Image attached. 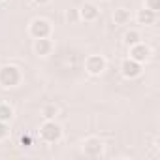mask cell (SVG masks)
<instances>
[{
	"mask_svg": "<svg viewBox=\"0 0 160 160\" xmlns=\"http://www.w3.org/2000/svg\"><path fill=\"white\" fill-rule=\"evenodd\" d=\"M40 138L45 143H57L62 138V126L57 122V119L43 121V124L40 126Z\"/></svg>",
	"mask_w": 160,
	"mask_h": 160,
	"instance_id": "cell-2",
	"label": "cell"
},
{
	"mask_svg": "<svg viewBox=\"0 0 160 160\" xmlns=\"http://www.w3.org/2000/svg\"><path fill=\"white\" fill-rule=\"evenodd\" d=\"M156 19H158V13L149 10V8H145V6L141 10H138V13H136V21L139 25H143V27H152L156 23Z\"/></svg>",
	"mask_w": 160,
	"mask_h": 160,
	"instance_id": "cell-9",
	"label": "cell"
},
{
	"mask_svg": "<svg viewBox=\"0 0 160 160\" xmlns=\"http://www.w3.org/2000/svg\"><path fill=\"white\" fill-rule=\"evenodd\" d=\"M130 19H132V13H130L128 8H117V10L113 12V21H115V25H119V27L128 25Z\"/></svg>",
	"mask_w": 160,
	"mask_h": 160,
	"instance_id": "cell-11",
	"label": "cell"
},
{
	"mask_svg": "<svg viewBox=\"0 0 160 160\" xmlns=\"http://www.w3.org/2000/svg\"><path fill=\"white\" fill-rule=\"evenodd\" d=\"M145 8L152 10V12H160V0H145Z\"/></svg>",
	"mask_w": 160,
	"mask_h": 160,
	"instance_id": "cell-15",
	"label": "cell"
},
{
	"mask_svg": "<svg viewBox=\"0 0 160 160\" xmlns=\"http://www.w3.org/2000/svg\"><path fill=\"white\" fill-rule=\"evenodd\" d=\"M141 72H143V64L132 60L130 57L121 62V73H122L124 79H136V77L141 75Z\"/></svg>",
	"mask_w": 160,
	"mask_h": 160,
	"instance_id": "cell-7",
	"label": "cell"
},
{
	"mask_svg": "<svg viewBox=\"0 0 160 160\" xmlns=\"http://www.w3.org/2000/svg\"><path fill=\"white\" fill-rule=\"evenodd\" d=\"M128 55H130V58H132V60L145 64V62L151 58L152 51H151V47H149L147 43L139 42V43H134V45H130V47H128Z\"/></svg>",
	"mask_w": 160,
	"mask_h": 160,
	"instance_id": "cell-6",
	"label": "cell"
},
{
	"mask_svg": "<svg viewBox=\"0 0 160 160\" xmlns=\"http://www.w3.org/2000/svg\"><path fill=\"white\" fill-rule=\"evenodd\" d=\"M51 32H53V27H51V23H49L47 19H43V17H36V19H32L30 25H28V34H30L34 40H38V38H51Z\"/></svg>",
	"mask_w": 160,
	"mask_h": 160,
	"instance_id": "cell-3",
	"label": "cell"
},
{
	"mask_svg": "<svg viewBox=\"0 0 160 160\" xmlns=\"http://www.w3.org/2000/svg\"><path fill=\"white\" fill-rule=\"evenodd\" d=\"M13 119V108L6 102H0V121L2 122H10Z\"/></svg>",
	"mask_w": 160,
	"mask_h": 160,
	"instance_id": "cell-13",
	"label": "cell"
},
{
	"mask_svg": "<svg viewBox=\"0 0 160 160\" xmlns=\"http://www.w3.org/2000/svg\"><path fill=\"white\" fill-rule=\"evenodd\" d=\"M81 151H83V154L89 156V158H98V156L104 154V141H102L100 138L91 136V138H87V139L83 141Z\"/></svg>",
	"mask_w": 160,
	"mask_h": 160,
	"instance_id": "cell-5",
	"label": "cell"
},
{
	"mask_svg": "<svg viewBox=\"0 0 160 160\" xmlns=\"http://www.w3.org/2000/svg\"><path fill=\"white\" fill-rule=\"evenodd\" d=\"M100 2H102V0H100Z\"/></svg>",
	"mask_w": 160,
	"mask_h": 160,
	"instance_id": "cell-21",
	"label": "cell"
},
{
	"mask_svg": "<svg viewBox=\"0 0 160 160\" xmlns=\"http://www.w3.org/2000/svg\"><path fill=\"white\" fill-rule=\"evenodd\" d=\"M66 17H68V21H70V23H77V21H81V19H79V10H70V12L66 13Z\"/></svg>",
	"mask_w": 160,
	"mask_h": 160,
	"instance_id": "cell-16",
	"label": "cell"
},
{
	"mask_svg": "<svg viewBox=\"0 0 160 160\" xmlns=\"http://www.w3.org/2000/svg\"><path fill=\"white\" fill-rule=\"evenodd\" d=\"M98 15H100V10H98V6L92 4V2H85L81 8H79V19L85 21V23H92V21H96Z\"/></svg>",
	"mask_w": 160,
	"mask_h": 160,
	"instance_id": "cell-8",
	"label": "cell"
},
{
	"mask_svg": "<svg viewBox=\"0 0 160 160\" xmlns=\"http://www.w3.org/2000/svg\"><path fill=\"white\" fill-rule=\"evenodd\" d=\"M58 106L57 104H43L42 106V117H43V121H53V119H57L58 117Z\"/></svg>",
	"mask_w": 160,
	"mask_h": 160,
	"instance_id": "cell-12",
	"label": "cell"
},
{
	"mask_svg": "<svg viewBox=\"0 0 160 160\" xmlns=\"http://www.w3.org/2000/svg\"><path fill=\"white\" fill-rule=\"evenodd\" d=\"M51 2V0H34V4H38V6H47Z\"/></svg>",
	"mask_w": 160,
	"mask_h": 160,
	"instance_id": "cell-19",
	"label": "cell"
},
{
	"mask_svg": "<svg viewBox=\"0 0 160 160\" xmlns=\"http://www.w3.org/2000/svg\"><path fill=\"white\" fill-rule=\"evenodd\" d=\"M141 42V34L136 30V28H130V30H126L124 32V43L130 47V45H134V43H139Z\"/></svg>",
	"mask_w": 160,
	"mask_h": 160,
	"instance_id": "cell-14",
	"label": "cell"
},
{
	"mask_svg": "<svg viewBox=\"0 0 160 160\" xmlns=\"http://www.w3.org/2000/svg\"><path fill=\"white\" fill-rule=\"evenodd\" d=\"M0 2H6V0H0Z\"/></svg>",
	"mask_w": 160,
	"mask_h": 160,
	"instance_id": "cell-20",
	"label": "cell"
},
{
	"mask_svg": "<svg viewBox=\"0 0 160 160\" xmlns=\"http://www.w3.org/2000/svg\"><path fill=\"white\" fill-rule=\"evenodd\" d=\"M8 122H2V121H0V141H4L6 138H8Z\"/></svg>",
	"mask_w": 160,
	"mask_h": 160,
	"instance_id": "cell-17",
	"label": "cell"
},
{
	"mask_svg": "<svg viewBox=\"0 0 160 160\" xmlns=\"http://www.w3.org/2000/svg\"><path fill=\"white\" fill-rule=\"evenodd\" d=\"M106 68H108V62H106V58L102 55H89L85 58V70H87L89 75L98 77V75H102L106 72Z\"/></svg>",
	"mask_w": 160,
	"mask_h": 160,
	"instance_id": "cell-4",
	"label": "cell"
},
{
	"mask_svg": "<svg viewBox=\"0 0 160 160\" xmlns=\"http://www.w3.org/2000/svg\"><path fill=\"white\" fill-rule=\"evenodd\" d=\"M34 53L38 57H49L53 53L51 38H38V40H34Z\"/></svg>",
	"mask_w": 160,
	"mask_h": 160,
	"instance_id": "cell-10",
	"label": "cell"
},
{
	"mask_svg": "<svg viewBox=\"0 0 160 160\" xmlns=\"http://www.w3.org/2000/svg\"><path fill=\"white\" fill-rule=\"evenodd\" d=\"M23 81V73L15 64H4L0 66V87L2 89H13Z\"/></svg>",
	"mask_w": 160,
	"mask_h": 160,
	"instance_id": "cell-1",
	"label": "cell"
},
{
	"mask_svg": "<svg viewBox=\"0 0 160 160\" xmlns=\"http://www.w3.org/2000/svg\"><path fill=\"white\" fill-rule=\"evenodd\" d=\"M19 141H21V145H23V147H30V145H32V138H30L28 134H27V136H21V139H19Z\"/></svg>",
	"mask_w": 160,
	"mask_h": 160,
	"instance_id": "cell-18",
	"label": "cell"
}]
</instances>
